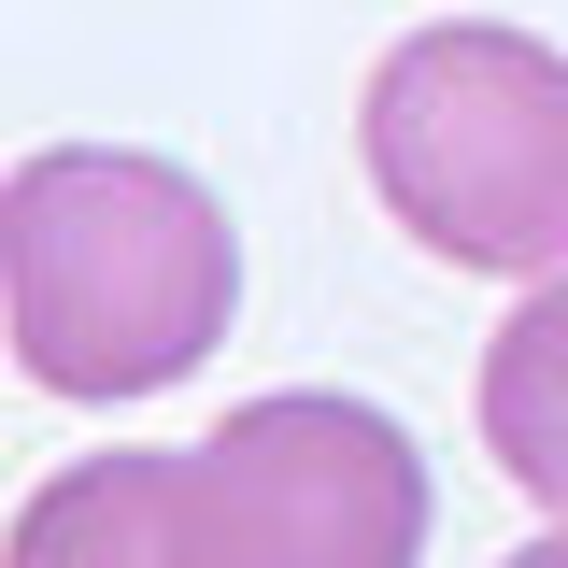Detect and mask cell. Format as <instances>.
<instances>
[{"label":"cell","instance_id":"obj_1","mask_svg":"<svg viewBox=\"0 0 568 568\" xmlns=\"http://www.w3.org/2000/svg\"><path fill=\"white\" fill-rule=\"evenodd\" d=\"M242 313V242L185 156L43 142L0 171V342L43 398H156Z\"/></svg>","mask_w":568,"mask_h":568},{"label":"cell","instance_id":"obj_4","mask_svg":"<svg viewBox=\"0 0 568 568\" xmlns=\"http://www.w3.org/2000/svg\"><path fill=\"white\" fill-rule=\"evenodd\" d=\"M0 568H213L185 440L171 455H71L58 484L14 511Z\"/></svg>","mask_w":568,"mask_h":568},{"label":"cell","instance_id":"obj_3","mask_svg":"<svg viewBox=\"0 0 568 568\" xmlns=\"http://www.w3.org/2000/svg\"><path fill=\"white\" fill-rule=\"evenodd\" d=\"M213 568H413L426 555V455L398 413L342 384H284L185 440Z\"/></svg>","mask_w":568,"mask_h":568},{"label":"cell","instance_id":"obj_2","mask_svg":"<svg viewBox=\"0 0 568 568\" xmlns=\"http://www.w3.org/2000/svg\"><path fill=\"white\" fill-rule=\"evenodd\" d=\"M355 156L426 256L497 284L568 271V58L540 29H413L355 100Z\"/></svg>","mask_w":568,"mask_h":568},{"label":"cell","instance_id":"obj_6","mask_svg":"<svg viewBox=\"0 0 568 568\" xmlns=\"http://www.w3.org/2000/svg\"><path fill=\"white\" fill-rule=\"evenodd\" d=\"M497 568H568V526H540V540H526V555H497Z\"/></svg>","mask_w":568,"mask_h":568},{"label":"cell","instance_id":"obj_5","mask_svg":"<svg viewBox=\"0 0 568 568\" xmlns=\"http://www.w3.org/2000/svg\"><path fill=\"white\" fill-rule=\"evenodd\" d=\"M484 455L568 526V271L526 284L511 327L484 342Z\"/></svg>","mask_w":568,"mask_h":568}]
</instances>
